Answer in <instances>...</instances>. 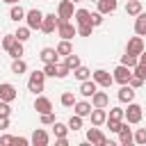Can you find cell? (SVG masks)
<instances>
[{
    "label": "cell",
    "mask_w": 146,
    "mask_h": 146,
    "mask_svg": "<svg viewBox=\"0 0 146 146\" xmlns=\"http://www.w3.org/2000/svg\"><path fill=\"white\" fill-rule=\"evenodd\" d=\"M43 82H46V73L43 71H34V73H30L27 89L34 91V94H39V91H43Z\"/></svg>",
    "instance_id": "cell-1"
},
{
    "label": "cell",
    "mask_w": 146,
    "mask_h": 146,
    "mask_svg": "<svg viewBox=\"0 0 146 146\" xmlns=\"http://www.w3.org/2000/svg\"><path fill=\"white\" fill-rule=\"evenodd\" d=\"M25 23H27L30 30H41V23H43L41 9H30V11L25 14Z\"/></svg>",
    "instance_id": "cell-2"
},
{
    "label": "cell",
    "mask_w": 146,
    "mask_h": 146,
    "mask_svg": "<svg viewBox=\"0 0 146 146\" xmlns=\"http://www.w3.org/2000/svg\"><path fill=\"white\" fill-rule=\"evenodd\" d=\"M57 34H59L62 39H68V41H71V39L78 34V27H75L71 21H62V18H59V25H57Z\"/></svg>",
    "instance_id": "cell-3"
},
{
    "label": "cell",
    "mask_w": 146,
    "mask_h": 146,
    "mask_svg": "<svg viewBox=\"0 0 146 146\" xmlns=\"http://www.w3.org/2000/svg\"><path fill=\"white\" fill-rule=\"evenodd\" d=\"M130 78H132V68H130V66L119 64V66L114 68V82H119V84H128Z\"/></svg>",
    "instance_id": "cell-4"
},
{
    "label": "cell",
    "mask_w": 146,
    "mask_h": 146,
    "mask_svg": "<svg viewBox=\"0 0 146 146\" xmlns=\"http://www.w3.org/2000/svg\"><path fill=\"white\" fill-rule=\"evenodd\" d=\"M87 141H89V144H98V146H107V144H110V139L98 130V125H94V128L87 130Z\"/></svg>",
    "instance_id": "cell-5"
},
{
    "label": "cell",
    "mask_w": 146,
    "mask_h": 146,
    "mask_svg": "<svg viewBox=\"0 0 146 146\" xmlns=\"http://www.w3.org/2000/svg\"><path fill=\"white\" fill-rule=\"evenodd\" d=\"M91 78L96 80V84H98V87H105V89H110V87H112V82H114V75H110L105 68L94 71V75H91Z\"/></svg>",
    "instance_id": "cell-6"
},
{
    "label": "cell",
    "mask_w": 146,
    "mask_h": 146,
    "mask_svg": "<svg viewBox=\"0 0 146 146\" xmlns=\"http://www.w3.org/2000/svg\"><path fill=\"white\" fill-rule=\"evenodd\" d=\"M141 116H144L141 105H137V103H128V110H125V121H128V123H139V121H141Z\"/></svg>",
    "instance_id": "cell-7"
},
{
    "label": "cell",
    "mask_w": 146,
    "mask_h": 146,
    "mask_svg": "<svg viewBox=\"0 0 146 146\" xmlns=\"http://www.w3.org/2000/svg\"><path fill=\"white\" fill-rule=\"evenodd\" d=\"M57 16H59L62 21H68V18H73V16H75L73 0H62V2H59V7H57Z\"/></svg>",
    "instance_id": "cell-8"
},
{
    "label": "cell",
    "mask_w": 146,
    "mask_h": 146,
    "mask_svg": "<svg viewBox=\"0 0 146 146\" xmlns=\"http://www.w3.org/2000/svg\"><path fill=\"white\" fill-rule=\"evenodd\" d=\"M57 25H59V16L46 14V16H43V23H41V32H43V34H52V32L57 30Z\"/></svg>",
    "instance_id": "cell-9"
},
{
    "label": "cell",
    "mask_w": 146,
    "mask_h": 146,
    "mask_svg": "<svg viewBox=\"0 0 146 146\" xmlns=\"http://www.w3.org/2000/svg\"><path fill=\"white\" fill-rule=\"evenodd\" d=\"M16 96H18V91H16V87H14L11 82H0V100L11 103Z\"/></svg>",
    "instance_id": "cell-10"
},
{
    "label": "cell",
    "mask_w": 146,
    "mask_h": 146,
    "mask_svg": "<svg viewBox=\"0 0 146 146\" xmlns=\"http://www.w3.org/2000/svg\"><path fill=\"white\" fill-rule=\"evenodd\" d=\"M78 91H80L84 98H91V96L98 91V84H96L94 78H89V80H82V82H80V89H78Z\"/></svg>",
    "instance_id": "cell-11"
},
{
    "label": "cell",
    "mask_w": 146,
    "mask_h": 146,
    "mask_svg": "<svg viewBox=\"0 0 146 146\" xmlns=\"http://www.w3.org/2000/svg\"><path fill=\"white\" fill-rule=\"evenodd\" d=\"M125 52H130V55H141L144 52V41H141V36L137 34V36H132L130 41H128V48H125Z\"/></svg>",
    "instance_id": "cell-12"
},
{
    "label": "cell",
    "mask_w": 146,
    "mask_h": 146,
    "mask_svg": "<svg viewBox=\"0 0 146 146\" xmlns=\"http://www.w3.org/2000/svg\"><path fill=\"white\" fill-rule=\"evenodd\" d=\"M91 125H103V123H107V112H105V107H94L91 110Z\"/></svg>",
    "instance_id": "cell-13"
},
{
    "label": "cell",
    "mask_w": 146,
    "mask_h": 146,
    "mask_svg": "<svg viewBox=\"0 0 146 146\" xmlns=\"http://www.w3.org/2000/svg\"><path fill=\"white\" fill-rule=\"evenodd\" d=\"M34 146H48L50 144V135L46 132V130H41V128H36L34 132H32V139H30Z\"/></svg>",
    "instance_id": "cell-14"
},
{
    "label": "cell",
    "mask_w": 146,
    "mask_h": 146,
    "mask_svg": "<svg viewBox=\"0 0 146 146\" xmlns=\"http://www.w3.org/2000/svg\"><path fill=\"white\" fill-rule=\"evenodd\" d=\"M116 98H119L121 103H132V100H135V89H132L130 84H121V89H119Z\"/></svg>",
    "instance_id": "cell-15"
},
{
    "label": "cell",
    "mask_w": 146,
    "mask_h": 146,
    "mask_svg": "<svg viewBox=\"0 0 146 146\" xmlns=\"http://www.w3.org/2000/svg\"><path fill=\"white\" fill-rule=\"evenodd\" d=\"M34 110H36L39 114L52 112V103H50V98H46V96H36V100H34Z\"/></svg>",
    "instance_id": "cell-16"
},
{
    "label": "cell",
    "mask_w": 146,
    "mask_h": 146,
    "mask_svg": "<svg viewBox=\"0 0 146 146\" xmlns=\"http://www.w3.org/2000/svg\"><path fill=\"white\" fill-rule=\"evenodd\" d=\"M135 141V135H132V130L128 128V123H123V128L119 130V144L121 146H130Z\"/></svg>",
    "instance_id": "cell-17"
},
{
    "label": "cell",
    "mask_w": 146,
    "mask_h": 146,
    "mask_svg": "<svg viewBox=\"0 0 146 146\" xmlns=\"http://www.w3.org/2000/svg\"><path fill=\"white\" fill-rule=\"evenodd\" d=\"M73 110H75V114H80V116L84 119V116H89V114H91L94 105H91V103H87V100H75Z\"/></svg>",
    "instance_id": "cell-18"
},
{
    "label": "cell",
    "mask_w": 146,
    "mask_h": 146,
    "mask_svg": "<svg viewBox=\"0 0 146 146\" xmlns=\"http://www.w3.org/2000/svg\"><path fill=\"white\" fill-rule=\"evenodd\" d=\"M91 105H94V107H107V105H110V96H107L105 91H96V94L91 96Z\"/></svg>",
    "instance_id": "cell-19"
},
{
    "label": "cell",
    "mask_w": 146,
    "mask_h": 146,
    "mask_svg": "<svg viewBox=\"0 0 146 146\" xmlns=\"http://www.w3.org/2000/svg\"><path fill=\"white\" fill-rule=\"evenodd\" d=\"M135 32L139 36H146V11H139L135 18Z\"/></svg>",
    "instance_id": "cell-20"
},
{
    "label": "cell",
    "mask_w": 146,
    "mask_h": 146,
    "mask_svg": "<svg viewBox=\"0 0 146 146\" xmlns=\"http://www.w3.org/2000/svg\"><path fill=\"white\" fill-rule=\"evenodd\" d=\"M98 11L100 14H114L116 11V0H98Z\"/></svg>",
    "instance_id": "cell-21"
},
{
    "label": "cell",
    "mask_w": 146,
    "mask_h": 146,
    "mask_svg": "<svg viewBox=\"0 0 146 146\" xmlns=\"http://www.w3.org/2000/svg\"><path fill=\"white\" fill-rule=\"evenodd\" d=\"M75 23L78 25H89L91 23V11L89 9H75Z\"/></svg>",
    "instance_id": "cell-22"
},
{
    "label": "cell",
    "mask_w": 146,
    "mask_h": 146,
    "mask_svg": "<svg viewBox=\"0 0 146 146\" xmlns=\"http://www.w3.org/2000/svg\"><path fill=\"white\" fill-rule=\"evenodd\" d=\"M39 57H41V62H43V64H50V62H57V57H59V55H57V48H43Z\"/></svg>",
    "instance_id": "cell-23"
},
{
    "label": "cell",
    "mask_w": 146,
    "mask_h": 146,
    "mask_svg": "<svg viewBox=\"0 0 146 146\" xmlns=\"http://www.w3.org/2000/svg\"><path fill=\"white\" fill-rule=\"evenodd\" d=\"M25 71H27V62H25L23 57H16V59L11 62V73L21 75V73H25Z\"/></svg>",
    "instance_id": "cell-24"
},
{
    "label": "cell",
    "mask_w": 146,
    "mask_h": 146,
    "mask_svg": "<svg viewBox=\"0 0 146 146\" xmlns=\"http://www.w3.org/2000/svg\"><path fill=\"white\" fill-rule=\"evenodd\" d=\"M25 14H27V11H25L21 5H14V7H11V11H9V18L18 23V21H23V18H25Z\"/></svg>",
    "instance_id": "cell-25"
},
{
    "label": "cell",
    "mask_w": 146,
    "mask_h": 146,
    "mask_svg": "<svg viewBox=\"0 0 146 146\" xmlns=\"http://www.w3.org/2000/svg\"><path fill=\"white\" fill-rule=\"evenodd\" d=\"M7 52H9L14 59H16V57H23V52H25V50H23V41H18V39H16V41L9 46V50H7Z\"/></svg>",
    "instance_id": "cell-26"
},
{
    "label": "cell",
    "mask_w": 146,
    "mask_h": 146,
    "mask_svg": "<svg viewBox=\"0 0 146 146\" xmlns=\"http://www.w3.org/2000/svg\"><path fill=\"white\" fill-rule=\"evenodd\" d=\"M71 52H73L71 41H68V39H62V41L57 43V55H64V57H66V55H71Z\"/></svg>",
    "instance_id": "cell-27"
},
{
    "label": "cell",
    "mask_w": 146,
    "mask_h": 146,
    "mask_svg": "<svg viewBox=\"0 0 146 146\" xmlns=\"http://www.w3.org/2000/svg\"><path fill=\"white\" fill-rule=\"evenodd\" d=\"M68 123H59V121H55L52 123V132H55V137H66L68 135Z\"/></svg>",
    "instance_id": "cell-28"
},
{
    "label": "cell",
    "mask_w": 146,
    "mask_h": 146,
    "mask_svg": "<svg viewBox=\"0 0 146 146\" xmlns=\"http://www.w3.org/2000/svg\"><path fill=\"white\" fill-rule=\"evenodd\" d=\"M73 75H75V78L82 82V80H89V78H91V71H89L87 66H82V64H80L78 68H73Z\"/></svg>",
    "instance_id": "cell-29"
},
{
    "label": "cell",
    "mask_w": 146,
    "mask_h": 146,
    "mask_svg": "<svg viewBox=\"0 0 146 146\" xmlns=\"http://www.w3.org/2000/svg\"><path fill=\"white\" fill-rule=\"evenodd\" d=\"M139 11H141V2H139V0H128V5H125V14L137 16Z\"/></svg>",
    "instance_id": "cell-30"
},
{
    "label": "cell",
    "mask_w": 146,
    "mask_h": 146,
    "mask_svg": "<svg viewBox=\"0 0 146 146\" xmlns=\"http://www.w3.org/2000/svg\"><path fill=\"white\" fill-rule=\"evenodd\" d=\"M121 64H125V66L135 68V66L139 64V57H137V55H130V52H125V55L121 57Z\"/></svg>",
    "instance_id": "cell-31"
},
{
    "label": "cell",
    "mask_w": 146,
    "mask_h": 146,
    "mask_svg": "<svg viewBox=\"0 0 146 146\" xmlns=\"http://www.w3.org/2000/svg\"><path fill=\"white\" fill-rule=\"evenodd\" d=\"M59 100H62L64 107H73V105H75V96H73V91H64Z\"/></svg>",
    "instance_id": "cell-32"
},
{
    "label": "cell",
    "mask_w": 146,
    "mask_h": 146,
    "mask_svg": "<svg viewBox=\"0 0 146 146\" xmlns=\"http://www.w3.org/2000/svg\"><path fill=\"white\" fill-rule=\"evenodd\" d=\"M64 64H66V66H68V68L73 71V68H78V66H80V57L71 52V55H66V59H64Z\"/></svg>",
    "instance_id": "cell-33"
},
{
    "label": "cell",
    "mask_w": 146,
    "mask_h": 146,
    "mask_svg": "<svg viewBox=\"0 0 146 146\" xmlns=\"http://www.w3.org/2000/svg\"><path fill=\"white\" fill-rule=\"evenodd\" d=\"M107 119H119V121H123V119H125V110H121V107H112L110 114H107Z\"/></svg>",
    "instance_id": "cell-34"
},
{
    "label": "cell",
    "mask_w": 146,
    "mask_h": 146,
    "mask_svg": "<svg viewBox=\"0 0 146 146\" xmlns=\"http://www.w3.org/2000/svg\"><path fill=\"white\" fill-rule=\"evenodd\" d=\"M68 128H71V130H80V128H82V116H80V114H73V116L68 119Z\"/></svg>",
    "instance_id": "cell-35"
},
{
    "label": "cell",
    "mask_w": 146,
    "mask_h": 146,
    "mask_svg": "<svg viewBox=\"0 0 146 146\" xmlns=\"http://www.w3.org/2000/svg\"><path fill=\"white\" fill-rule=\"evenodd\" d=\"M107 128H110V132H119V130L123 128V121H119V119H107Z\"/></svg>",
    "instance_id": "cell-36"
},
{
    "label": "cell",
    "mask_w": 146,
    "mask_h": 146,
    "mask_svg": "<svg viewBox=\"0 0 146 146\" xmlns=\"http://www.w3.org/2000/svg\"><path fill=\"white\" fill-rule=\"evenodd\" d=\"M16 39H18V41H27V39H30V27H27V25H25V27H18V30H16Z\"/></svg>",
    "instance_id": "cell-37"
},
{
    "label": "cell",
    "mask_w": 146,
    "mask_h": 146,
    "mask_svg": "<svg viewBox=\"0 0 146 146\" xmlns=\"http://www.w3.org/2000/svg\"><path fill=\"white\" fill-rule=\"evenodd\" d=\"M43 73H46V75H50V78H57V62L46 64V66H43Z\"/></svg>",
    "instance_id": "cell-38"
},
{
    "label": "cell",
    "mask_w": 146,
    "mask_h": 146,
    "mask_svg": "<svg viewBox=\"0 0 146 146\" xmlns=\"http://www.w3.org/2000/svg\"><path fill=\"white\" fill-rule=\"evenodd\" d=\"M135 144H139V146L146 144V128H139V130L135 132Z\"/></svg>",
    "instance_id": "cell-39"
},
{
    "label": "cell",
    "mask_w": 146,
    "mask_h": 146,
    "mask_svg": "<svg viewBox=\"0 0 146 146\" xmlns=\"http://www.w3.org/2000/svg\"><path fill=\"white\" fill-rule=\"evenodd\" d=\"M91 32H94V25L89 23V25H78V34L80 36H91Z\"/></svg>",
    "instance_id": "cell-40"
},
{
    "label": "cell",
    "mask_w": 146,
    "mask_h": 146,
    "mask_svg": "<svg viewBox=\"0 0 146 146\" xmlns=\"http://www.w3.org/2000/svg\"><path fill=\"white\" fill-rule=\"evenodd\" d=\"M103 16H105V14H100V11H96V14H91V25H94V27H98V25H103V21H105Z\"/></svg>",
    "instance_id": "cell-41"
},
{
    "label": "cell",
    "mask_w": 146,
    "mask_h": 146,
    "mask_svg": "<svg viewBox=\"0 0 146 146\" xmlns=\"http://www.w3.org/2000/svg\"><path fill=\"white\" fill-rule=\"evenodd\" d=\"M41 123H43V125H52V123H55V114H52V112L41 114Z\"/></svg>",
    "instance_id": "cell-42"
},
{
    "label": "cell",
    "mask_w": 146,
    "mask_h": 146,
    "mask_svg": "<svg viewBox=\"0 0 146 146\" xmlns=\"http://www.w3.org/2000/svg\"><path fill=\"white\" fill-rule=\"evenodd\" d=\"M132 75H137V78H141V80H146V66H141V64H137V66L132 68Z\"/></svg>",
    "instance_id": "cell-43"
},
{
    "label": "cell",
    "mask_w": 146,
    "mask_h": 146,
    "mask_svg": "<svg viewBox=\"0 0 146 146\" xmlns=\"http://www.w3.org/2000/svg\"><path fill=\"white\" fill-rule=\"evenodd\" d=\"M68 73H71V68L66 64H57V78H66Z\"/></svg>",
    "instance_id": "cell-44"
},
{
    "label": "cell",
    "mask_w": 146,
    "mask_h": 146,
    "mask_svg": "<svg viewBox=\"0 0 146 146\" xmlns=\"http://www.w3.org/2000/svg\"><path fill=\"white\" fill-rule=\"evenodd\" d=\"M9 114H11L9 103H7V100H0V116H9Z\"/></svg>",
    "instance_id": "cell-45"
},
{
    "label": "cell",
    "mask_w": 146,
    "mask_h": 146,
    "mask_svg": "<svg viewBox=\"0 0 146 146\" xmlns=\"http://www.w3.org/2000/svg\"><path fill=\"white\" fill-rule=\"evenodd\" d=\"M14 41H16V34H7V36L2 39V48H5V50H9V46H11Z\"/></svg>",
    "instance_id": "cell-46"
},
{
    "label": "cell",
    "mask_w": 146,
    "mask_h": 146,
    "mask_svg": "<svg viewBox=\"0 0 146 146\" xmlns=\"http://www.w3.org/2000/svg\"><path fill=\"white\" fill-rule=\"evenodd\" d=\"M128 84H130V87H132V89H139V87H141V84H144V80H141V78H137V75H132V78H130V82H128Z\"/></svg>",
    "instance_id": "cell-47"
},
{
    "label": "cell",
    "mask_w": 146,
    "mask_h": 146,
    "mask_svg": "<svg viewBox=\"0 0 146 146\" xmlns=\"http://www.w3.org/2000/svg\"><path fill=\"white\" fill-rule=\"evenodd\" d=\"M0 144H2V146H7V144H14V137H11V135H2V137H0Z\"/></svg>",
    "instance_id": "cell-48"
},
{
    "label": "cell",
    "mask_w": 146,
    "mask_h": 146,
    "mask_svg": "<svg viewBox=\"0 0 146 146\" xmlns=\"http://www.w3.org/2000/svg\"><path fill=\"white\" fill-rule=\"evenodd\" d=\"M14 144H18V146H27L30 139H25V137H14Z\"/></svg>",
    "instance_id": "cell-49"
},
{
    "label": "cell",
    "mask_w": 146,
    "mask_h": 146,
    "mask_svg": "<svg viewBox=\"0 0 146 146\" xmlns=\"http://www.w3.org/2000/svg\"><path fill=\"white\" fill-rule=\"evenodd\" d=\"M9 128V116H0V130H7Z\"/></svg>",
    "instance_id": "cell-50"
},
{
    "label": "cell",
    "mask_w": 146,
    "mask_h": 146,
    "mask_svg": "<svg viewBox=\"0 0 146 146\" xmlns=\"http://www.w3.org/2000/svg\"><path fill=\"white\" fill-rule=\"evenodd\" d=\"M139 64H141V66H146V50L139 55Z\"/></svg>",
    "instance_id": "cell-51"
},
{
    "label": "cell",
    "mask_w": 146,
    "mask_h": 146,
    "mask_svg": "<svg viewBox=\"0 0 146 146\" xmlns=\"http://www.w3.org/2000/svg\"><path fill=\"white\" fill-rule=\"evenodd\" d=\"M2 2H7V5H18L21 0H2Z\"/></svg>",
    "instance_id": "cell-52"
},
{
    "label": "cell",
    "mask_w": 146,
    "mask_h": 146,
    "mask_svg": "<svg viewBox=\"0 0 146 146\" xmlns=\"http://www.w3.org/2000/svg\"><path fill=\"white\" fill-rule=\"evenodd\" d=\"M94 2H98V0H94Z\"/></svg>",
    "instance_id": "cell-53"
},
{
    "label": "cell",
    "mask_w": 146,
    "mask_h": 146,
    "mask_svg": "<svg viewBox=\"0 0 146 146\" xmlns=\"http://www.w3.org/2000/svg\"><path fill=\"white\" fill-rule=\"evenodd\" d=\"M73 2H78V0H73Z\"/></svg>",
    "instance_id": "cell-54"
}]
</instances>
